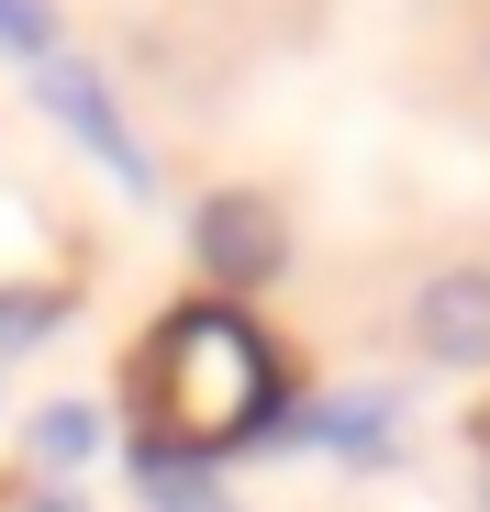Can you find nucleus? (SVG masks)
I'll return each instance as SVG.
<instances>
[{"label": "nucleus", "mask_w": 490, "mask_h": 512, "mask_svg": "<svg viewBox=\"0 0 490 512\" xmlns=\"http://www.w3.org/2000/svg\"><path fill=\"white\" fill-rule=\"evenodd\" d=\"M56 312H67V290H0V346H34Z\"/></svg>", "instance_id": "9"}, {"label": "nucleus", "mask_w": 490, "mask_h": 512, "mask_svg": "<svg viewBox=\"0 0 490 512\" xmlns=\"http://www.w3.org/2000/svg\"><path fill=\"white\" fill-rule=\"evenodd\" d=\"M190 245H201V268H212V279H234V290L279 279V256H290V234H279V212H268L257 190L201 201V212H190Z\"/></svg>", "instance_id": "3"}, {"label": "nucleus", "mask_w": 490, "mask_h": 512, "mask_svg": "<svg viewBox=\"0 0 490 512\" xmlns=\"http://www.w3.org/2000/svg\"><path fill=\"white\" fill-rule=\"evenodd\" d=\"M301 435L335 446V457H390V390H346V401L301 412Z\"/></svg>", "instance_id": "6"}, {"label": "nucleus", "mask_w": 490, "mask_h": 512, "mask_svg": "<svg viewBox=\"0 0 490 512\" xmlns=\"http://www.w3.org/2000/svg\"><path fill=\"white\" fill-rule=\"evenodd\" d=\"M34 90H45V112H56L78 145H90V156L112 167L123 190H145V179H156V167H145V145H134V123H123V112H112V90H101V67H78V56H45V67H34Z\"/></svg>", "instance_id": "2"}, {"label": "nucleus", "mask_w": 490, "mask_h": 512, "mask_svg": "<svg viewBox=\"0 0 490 512\" xmlns=\"http://www.w3.org/2000/svg\"><path fill=\"white\" fill-rule=\"evenodd\" d=\"M90 446H101V412H90V401H45V412L23 423V457H34V468H78Z\"/></svg>", "instance_id": "7"}, {"label": "nucleus", "mask_w": 490, "mask_h": 512, "mask_svg": "<svg viewBox=\"0 0 490 512\" xmlns=\"http://www.w3.org/2000/svg\"><path fill=\"white\" fill-rule=\"evenodd\" d=\"M413 334H424V357L479 368V357H490V268H446V279L413 301Z\"/></svg>", "instance_id": "4"}, {"label": "nucleus", "mask_w": 490, "mask_h": 512, "mask_svg": "<svg viewBox=\"0 0 490 512\" xmlns=\"http://www.w3.org/2000/svg\"><path fill=\"white\" fill-rule=\"evenodd\" d=\"M0 56H56V23H45V0H0Z\"/></svg>", "instance_id": "8"}, {"label": "nucleus", "mask_w": 490, "mask_h": 512, "mask_svg": "<svg viewBox=\"0 0 490 512\" xmlns=\"http://www.w3.org/2000/svg\"><path fill=\"white\" fill-rule=\"evenodd\" d=\"M12 512H67V501H12Z\"/></svg>", "instance_id": "10"}, {"label": "nucleus", "mask_w": 490, "mask_h": 512, "mask_svg": "<svg viewBox=\"0 0 490 512\" xmlns=\"http://www.w3.org/2000/svg\"><path fill=\"white\" fill-rule=\"evenodd\" d=\"M134 490H145V512H234L223 479H212V457H156V446H134Z\"/></svg>", "instance_id": "5"}, {"label": "nucleus", "mask_w": 490, "mask_h": 512, "mask_svg": "<svg viewBox=\"0 0 490 512\" xmlns=\"http://www.w3.org/2000/svg\"><path fill=\"white\" fill-rule=\"evenodd\" d=\"M134 412H145L156 457H223V446H245L279 412V357H268V334L234 323V312H168L145 334Z\"/></svg>", "instance_id": "1"}]
</instances>
